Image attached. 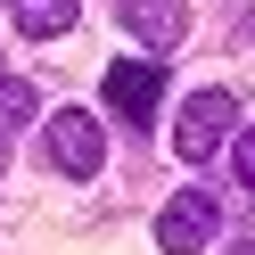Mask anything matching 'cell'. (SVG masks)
I'll use <instances>...</instances> for the list:
<instances>
[{
	"instance_id": "6da1fadb",
	"label": "cell",
	"mask_w": 255,
	"mask_h": 255,
	"mask_svg": "<svg viewBox=\"0 0 255 255\" xmlns=\"http://www.w3.org/2000/svg\"><path fill=\"white\" fill-rule=\"evenodd\" d=\"M222 140H239V99L231 91H198L181 107V124H173V148L181 156H214Z\"/></svg>"
},
{
	"instance_id": "7a4b0ae2",
	"label": "cell",
	"mask_w": 255,
	"mask_h": 255,
	"mask_svg": "<svg viewBox=\"0 0 255 255\" xmlns=\"http://www.w3.org/2000/svg\"><path fill=\"white\" fill-rule=\"evenodd\" d=\"M50 165L74 173V181H91V173L107 165V140H99V124H91L83 107H58L50 116Z\"/></svg>"
},
{
	"instance_id": "3957f363",
	"label": "cell",
	"mask_w": 255,
	"mask_h": 255,
	"mask_svg": "<svg viewBox=\"0 0 255 255\" xmlns=\"http://www.w3.org/2000/svg\"><path fill=\"white\" fill-rule=\"evenodd\" d=\"M107 99H116V116H124V124H156L165 66H148V58H116V66H107Z\"/></svg>"
},
{
	"instance_id": "277c9868",
	"label": "cell",
	"mask_w": 255,
	"mask_h": 255,
	"mask_svg": "<svg viewBox=\"0 0 255 255\" xmlns=\"http://www.w3.org/2000/svg\"><path fill=\"white\" fill-rule=\"evenodd\" d=\"M206 239H214V198H198V189H181V198L156 214V247L165 255H198Z\"/></svg>"
},
{
	"instance_id": "5b68a950",
	"label": "cell",
	"mask_w": 255,
	"mask_h": 255,
	"mask_svg": "<svg viewBox=\"0 0 255 255\" xmlns=\"http://www.w3.org/2000/svg\"><path fill=\"white\" fill-rule=\"evenodd\" d=\"M116 8H124V25H132L148 50H173V41H181V8H173V0H116Z\"/></svg>"
},
{
	"instance_id": "8992f818",
	"label": "cell",
	"mask_w": 255,
	"mask_h": 255,
	"mask_svg": "<svg viewBox=\"0 0 255 255\" xmlns=\"http://www.w3.org/2000/svg\"><path fill=\"white\" fill-rule=\"evenodd\" d=\"M74 8H83V0H17V33L50 41V33H66V25H74Z\"/></svg>"
},
{
	"instance_id": "52a82bcc",
	"label": "cell",
	"mask_w": 255,
	"mask_h": 255,
	"mask_svg": "<svg viewBox=\"0 0 255 255\" xmlns=\"http://www.w3.org/2000/svg\"><path fill=\"white\" fill-rule=\"evenodd\" d=\"M33 83H25V74H0V140H8V132H25V124H33Z\"/></svg>"
},
{
	"instance_id": "ba28073f",
	"label": "cell",
	"mask_w": 255,
	"mask_h": 255,
	"mask_svg": "<svg viewBox=\"0 0 255 255\" xmlns=\"http://www.w3.org/2000/svg\"><path fill=\"white\" fill-rule=\"evenodd\" d=\"M239 181H247V189H255V132H247V140H239Z\"/></svg>"
},
{
	"instance_id": "9c48e42d",
	"label": "cell",
	"mask_w": 255,
	"mask_h": 255,
	"mask_svg": "<svg viewBox=\"0 0 255 255\" xmlns=\"http://www.w3.org/2000/svg\"><path fill=\"white\" fill-rule=\"evenodd\" d=\"M231 255H255V239H239V247H231Z\"/></svg>"
}]
</instances>
